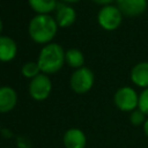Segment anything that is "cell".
I'll list each match as a JSON object with an SVG mask.
<instances>
[{"instance_id": "18", "label": "cell", "mask_w": 148, "mask_h": 148, "mask_svg": "<svg viewBox=\"0 0 148 148\" xmlns=\"http://www.w3.org/2000/svg\"><path fill=\"white\" fill-rule=\"evenodd\" d=\"M95 3H97V5H102L103 7L104 6H108V5H110L113 0H92Z\"/></svg>"}, {"instance_id": "19", "label": "cell", "mask_w": 148, "mask_h": 148, "mask_svg": "<svg viewBox=\"0 0 148 148\" xmlns=\"http://www.w3.org/2000/svg\"><path fill=\"white\" fill-rule=\"evenodd\" d=\"M143 132H145L146 136L148 138V119H146V121L143 124Z\"/></svg>"}, {"instance_id": "16", "label": "cell", "mask_w": 148, "mask_h": 148, "mask_svg": "<svg viewBox=\"0 0 148 148\" xmlns=\"http://www.w3.org/2000/svg\"><path fill=\"white\" fill-rule=\"evenodd\" d=\"M130 121L133 126H141L146 121V114L140 109H135L130 114Z\"/></svg>"}, {"instance_id": "21", "label": "cell", "mask_w": 148, "mask_h": 148, "mask_svg": "<svg viewBox=\"0 0 148 148\" xmlns=\"http://www.w3.org/2000/svg\"><path fill=\"white\" fill-rule=\"evenodd\" d=\"M1 30H2V22H1V20H0V32H1Z\"/></svg>"}, {"instance_id": "15", "label": "cell", "mask_w": 148, "mask_h": 148, "mask_svg": "<svg viewBox=\"0 0 148 148\" xmlns=\"http://www.w3.org/2000/svg\"><path fill=\"white\" fill-rule=\"evenodd\" d=\"M40 68H39V65L38 62H35V61H29V62H25L23 66H22V74L23 76L28 77V79H34L38 75Z\"/></svg>"}, {"instance_id": "17", "label": "cell", "mask_w": 148, "mask_h": 148, "mask_svg": "<svg viewBox=\"0 0 148 148\" xmlns=\"http://www.w3.org/2000/svg\"><path fill=\"white\" fill-rule=\"evenodd\" d=\"M138 109H140L146 116H148V88L143 89V91L139 95Z\"/></svg>"}, {"instance_id": "13", "label": "cell", "mask_w": 148, "mask_h": 148, "mask_svg": "<svg viewBox=\"0 0 148 148\" xmlns=\"http://www.w3.org/2000/svg\"><path fill=\"white\" fill-rule=\"evenodd\" d=\"M65 60L66 62L73 67V68H81L83 67V62H84V56L83 53L77 50V49H69L66 51L65 53Z\"/></svg>"}, {"instance_id": "2", "label": "cell", "mask_w": 148, "mask_h": 148, "mask_svg": "<svg viewBox=\"0 0 148 148\" xmlns=\"http://www.w3.org/2000/svg\"><path fill=\"white\" fill-rule=\"evenodd\" d=\"M65 51L62 50V47L56 43H50L46 44L38 57V65L42 72L46 73V74H51V73H56L58 72L65 60Z\"/></svg>"}, {"instance_id": "3", "label": "cell", "mask_w": 148, "mask_h": 148, "mask_svg": "<svg viewBox=\"0 0 148 148\" xmlns=\"http://www.w3.org/2000/svg\"><path fill=\"white\" fill-rule=\"evenodd\" d=\"M97 21L103 29L108 31H112V30H116L121 24L123 14L118 7L108 5L102 7L101 10L98 12Z\"/></svg>"}, {"instance_id": "11", "label": "cell", "mask_w": 148, "mask_h": 148, "mask_svg": "<svg viewBox=\"0 0 148 148\" xmlns=\"http://www.w3.org/2000/svg\"><path fill=\"white\" fill-rule=\"evenodd\" d=\"M17 46L14 39L7 36H0V61H10L15 58Z\"/></svg>"}, {"instance_id": "20", "label": "cell", "mask_w": 148, "mask_h": 148, "mask_svg": "<svg viewBox=\"0 0 148 148\" xmlns=\"http://www.w3.org/2000/svg\"><path fill=\"white\" fill-rule=\"evenodd\" d=\"M64 1H66V2H76L79 0H64Z\"/></svg>"}, {"instance_id": "7", "label": "cell", "mask_w": 148, "mask_h": 148, "mask_svg": "<svg viewBox=\"0 0 148 148\" xmlns=\"http://www.w3.org/2000/svg\"><path fill=\"white\" fill-rule=\"evenodd\" d=\"M117 7L123 15L128 17H136L142 15L147 9V0H116Z\"/></svg>"}, {"instance_id": "10", "label": "cell", "mask_w": 148, "mask_h": 148, "mask_svg": "<svg viewBox=\"0 0 148 148\" xmlns=\"http://www.w3.org/2000/svg\"><path fill=\"white\" fill-rule=\"evenodd\" d=\"M17 102L16 92L10 87H0V112L6 113L14 109Z\"/></svg>"}, {"instance_id": "12", "label": "cell", "mask_w": 148, "mask_h": 148, "mask_svg": "<svg viewBox=\"0 0 148 148\" xmlns=\"http://www.w3.org/2000/svg\"><path fill=\"white\" fill-rule=\"evenodd\" d=\"M76 17V13L74 10V8H72L71 6H60L58 8L57 15H56V21L57 24L59 27H69L74 23Z\"/></svg>"}, {"instance_id": "9", "label": "cell", "mask_w": 148, "mask_h": 148, "mask_svg": "<svg viewBox=\"0 0 148 148\" xmlns=\"http://www.w3.org/2000/svg\"><path fill=\"white\" fill-rule=\"evenodd\" d=\"M64 145L66 148H86L87 138L79 128H69L64 135Z\"/></svg>"}, {"instance_id": "5", "label": "cell", "mask_w": 148, "mask_h": 148, "mask_svg": "<svg viewBox=\"0 0 148 148\" xmlns=\"http://www.w3.org/2000/svg\"><path fill=\"white\" fill-rule=\"evenodd\" d=\"M94 73L88 67H81L74 71L71 76V88L77 94L89 91L94 84Z\"/></svg>"}, {"instance_id": "8", "label": "cell", "mask_w": 148, "mask_h": 148, "mask_svg": "<svg viewBox=\"0 0 148 148\" xmlns=\"http://www.w3.org/2000/svg\"><path fill=\"white\" fill-rule=\"evenodd\" d=\"M131 81L141 88H148V61H141L131 69Z\"/></svg>"}, {"instance_id": "14", "label": "cell", "mask_w": 148, "mask_h": 148, "mask_svg": "<svg viewBox=\"0 0 148 148\" xmlns=\"http://www.w3.org/2000/svg\"><path fill=\"white\" fill-rule=\"evenodd\" d=\"M30 7L38 14H47L57 7V0H29Z\"/></svg>"}, {"instance_id": "4", "label": "cell", "mask_w": 148, "mask_h": 148, "mask_svg": "<svg viewBox=\"0 0 148 148\" xmlns=\"http://www.w3.org/2000/svg\"><path fill=\"white\" fill-rule=\"evenodd\" d=\"M116 106L124 112H132L139 105V96L131 87H121L114 94Z\"/></svg>"}, {"instance_id": "6", "label": "cell", "mask_w": 148, "mask_h": 148, "mask_svg": "<svg viewBox=\"0 0 148 148\" xmlns=\"http://www.w3.org/2000/svg\"><path fill=\"white\" fill-rule=\"evenodd\" d=\"M51 81L44 74H38L36 77L31 79L29 84V94L36 101H44L49 97L51 92Z\"/></svg>"}, {"instance_id": "1", "label": "cell", "mask_w": 148, "mask_h": 148, "mask_svg": "<svg viewBox=\"0 0 148 148\" xmlns=\"http://www.w3.org/2000/svg\"><path fill=\"white\" fill-rule=\"evenodd\" d=\"M57 21L47 14H38L29 23V35L32 40L39 44L51 42L57 34Z\"/></svg>"}]
</instances>
